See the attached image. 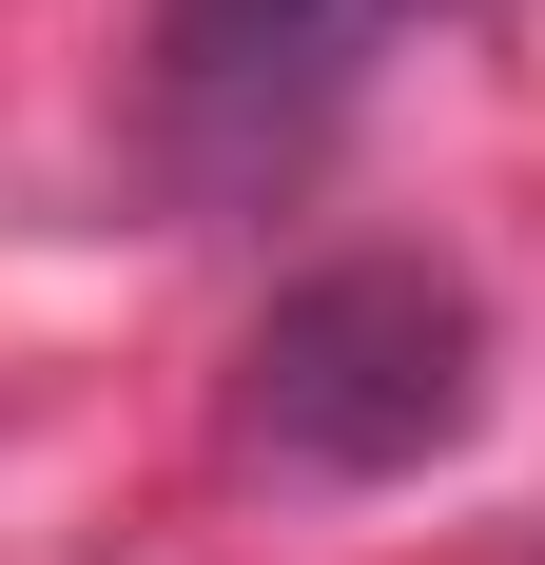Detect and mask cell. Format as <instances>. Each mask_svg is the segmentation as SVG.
I'll return each instance as SVG.
<instances>
[{"label":"cell","mask_w":545,"mask_h":565,"mask_svg":"<svg viewBox=\"0 0 545 565\" xmlns=\"http://www.w3.org/2000/svg\"><path fill=\"white\" fill-rule=\"evenodd\" d=\"M234 371H254L234 429H254L272 468H312V488H389V468H429L448 429H468L488 332H468V292H448L429 254H331V274H292V292L254 312Z\"/></svg>","instance_id":"cell-1"},{"label":"cell","mask_w":545,"mask_h":565,"mask_svg":"<svg viewBox=\"0 0 545 565\" xmlns=\"http://www.w3.org/2000/svg\"><path fill=\"white\" fill-rule=\"evenodd\" d=\"M371 20H409V0H371Z\"/></svg>","instance_id":"cell-2"}]
</instances>
